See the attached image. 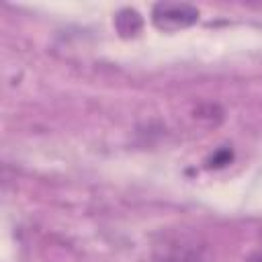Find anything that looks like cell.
Listing matches in <instances>:
<instances>
[{
  "label": "cell",
  "instance_id": "cell-1",
  "mask_svg": "<svg viewBox=\"0 0 262 262\" xmlns=\"http://www.w3.org/2000/svg\"><path fill=\"white\" fill-rule=\"evenodd\" d=\"M154 262H211L209 246L190 231H164L151 248Z\"/></svg>",
  "mask_w": 262,
  "mask_h": 262
},
{
  "label": "cell",
  "instance_id": "cell-2",
  "mask_svg": "<svg viewBox=\"0 0 262 262\" xmlns=\"http://www.w3.org/2000/svg\"><path fill=\"white\" fill-rule=\"evenodd\" d=\"M199 20V10L184 2H158L151 8V23L156 29L174 33Z\"/></svg>",
  "mask_w": 262,
  "mask_h": 262
},
{
  "label": "cell",
  "instance_id": "cell-3",
  "mask_svg": "<svg viewBox=\"0 0 262 262\" xmlns=\"http://www.w3.org/2000/svg\"><path fill=\"white\" fill-rule=\"evenodd\" d=\"M115 27H117V31H119L123 37H133V35H137V33L141 31L143 18H141V14H139L137 10H133V8H123V10H119L117 16H115Z\"/></svg>",
  "mask_w": 262,
  "mask_h": 262
}]
</instances>
